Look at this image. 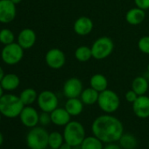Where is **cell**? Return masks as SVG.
<instances>
[{"instance_id": "10", "label": "cell", "mask_w": 149, "mask_h": 149, "mask_svg": "<svg viewBox=\"0 0 149 149\" xmlns=\"http://www.w3.org/2000/svg\"><path fill=\"white\" fill-rule=\"evenodd\" d=\"M84 91L82 81L77 77L68 78L63 84L62 92L67 98L79 97Z\"/></svg>"}, {"instance_id": "21", "label": "cell", "mask_w": 149, "mask_h": 149, "mask_svg": "<svg viewBox=\"0 0 149 149\" xmlns=\"http://www.w3.org/2000/svg\"><path fill=\"white\" fill-rule=\"evenodd\" d=\"M148 89V81L144 77H137L132 82V90L135 91L138 94V96L146 95Z\"/></svg>"}, {"instance_id": "39", "label": "cell", "mask_w": 149, "mask_h": 149, "mask_svg": "<svg viewBox=\"0 0 149 149\" xmlns=\"http://www.w3.org/2000/svg\"><path fill=\"white\" fill-rule=\"evenodd\" d=\"M147 71H148V72H149V64H148V65H147Z\"/></svg>"}, {"instance_id": "29", "label": "cell", "mask_w": 149, "mask_h": 149, "mask_svg": "<svg viewBox=\"0 0 149 149\" xmlns=\"http://www.w3.org/2000/svg\"><path fill=\"white\" fill-rule=\"evenodd\" d=\"M138 48L141 53L145 54H149V36L145 35L139 40Z\"/></svg>"}, {"instance_id": "28", "label": "cell", "mask_w": 149, "mask_h": 149, "mask_svg": "<svg viewBox=\"0 0 149 149\" xmlns=\"http://www.w3.org/2000/svg\"><path fill=\"white\" fill-rule=\"evenodd\" d=\"M14 39H15L14 33L10 29L5 28L0 31V42L4 46L13 43Z\"/></svg>"}, {"instance_id": "15", "label": "cell", "mask_w": 149, "mask_h": 149, "mask_svg": "<svg viewBox=\"0 0 149 149\" xmlns=\"http://www.w3.org/2000/svg\"><path fill=\"white\" fill-rule=\"evenodd\" d=\"M36 33L31 28H24L18 36V43L26 50L33 47L36 42Z\"/></svg>"}, {"instance_id": "33", "label": "cell", "mask_w": 149, "mask_h": 149, "mask_svg": "<svg viewBox=\"0 0 149 149\" xmlns=\"http://www.w3.org/2000/svg\"><path fill=\"white\" fill-rule=\"evenodd\" d=\"M103 149H122V147L116 143H109L105 146H104Z\"/></svg>"}, {"instance_id": "40", "label": "cell", "mask_w": 149, "mask_h": 149, "mask_svg": "<svg viewBox=\"0 0 149 149\" xmlns=\"http://www.w3.org/2000/svg\"><path fill=\"white\" fill-rule=\"evenodd\" d=\"M1 116H2V114L0 113V121H1Z\"/></svg>"}, {"instance_id": "41", "label": "cell", "mask_w": 149, "mask_h": 149, "mask_svg": "<svg viewBox=\"0 0 149 149\" xmlns=\"http://www.w3.org/2000/svg\"><path fill=\"white\" fill-rule=\"evenodd\" d=\"M148 148H149V140H148Z\"/></svg>"}, {"instance_id": "16", "label": "cell", "mask_w": 149, "mask_h": 149, "mask_svg": "<svg viewBox=\"0 0 149 149\" xmlns=\"http://www.w3.org/2000/svg\"><path fill=\"white\" fill-rule=\"evenodd\" d=\"M52 123L57 126H65L71 121V116L65 108L57 107L52 112H50Z\"/></svg>"}, {"instance_id": "3", "label": "cell", "mask_w": 149, "mask_h": 149, "mask_svg": "<svg viewBox=\"0 0 149 149\" xmlns=\"http://www.w3.org/2000/svg\"><path fill=\"white\" fill-rule=\"evenodd\" d=\"M85 134L84 126L78 121L71 120L64 126V141L68 143L73 147L80 146L86 137Z\"/></svg>"}, {"instance_id": "27", "label": "cell", "mask_w": 149, "mask_h": 149, "mask_svg": "<svg viewBox=\"0 0 149 149\" xmlns=\"http://www.w3.org/2000/svg\"><path fill=\"white\" fill-rule=\"evenodd\" d=\"M64 143L63 134L59 132H52L48 137V146L53 149H59V147Z\"/></svg>"}, {"instance_id": "38", "label": "cell", "mask_w": 149, "mask_h": 149, "mask_svg": "<svg viewBox=\"0 0 149 149\" xmlns=\"http://www.w3.org/2000/svg\"><path fill=\"white\" fill-rule=\"evenodd\" d=\"M11 1H12L13 3H14L15 5H18V4H20V3H21L22 0H11Z\"/></svg>"}, {"instance_id": "12", "label": "cell", "mask_w": 149, "mask_h": 149, "mask_svg": "<svg viewBox=\"0 0 149 149\" xmlns=\"http://www.w3.org/2000/svg\"><path fill=\"white\" fill-rule=\"evenodd\" d=\"M39 118H40L39 112L36 111V109H34L30 105L25 106L19 115L21 123L28 128H33L37 126V125L39 124Z\"/></svg>"}, {"instance_id": "20", "label": "cell", "mask_w": 149, "mask_h": 149, "mask_svg": "<svg viewBox=\"0 0 149 149\" xmlns=\"http://www.w3.org/2000/svg\"><path fill=\"white\" fill-rule=\"evenodd\" d=\"M90 86L99 93L108 89V80L103 74H95L90 79Z\"/></svg>"}, {"instance_id": "26", "label": "cell", "mask_w": 149, "mask_h": 149, "mask_svg": "<svg viewBox=\"0 0 149 149\" xmlns=\"http://www.w3.org/2000/svg\"><path fill=\"white\" fill-rule=\"evenodd\" d=\"M38 93L34 89L32 88H27L25 89L19 95V97L22 101V103L25 104V106L26 105H31L33 104L35 101H37L38 98Z\"/></svg>"}, {"instance_id": "4", "label": "cell", "mask_w": 149, "mask_h": 149, "mask_svg": "<svg viewBox=\"0 0 149 149\" xmlns=\"http://www.w3.org/2000/svg\"><path fill=\"white\" fill-rule=\"evenodd\" d=\"M49 133L41 126L31 128L26 135V145L30 149H47Z\"/></svg>"}, {"instance_id": "14", "label": "cell", "mask_w": 149, "mask_h": 149, "mask_svg": "<svg viewBox=\"0 0 149 149\" xmlns=\"http://www.w3.org/2000/svg\"><path fill=\"white\" fill-rule=\"evenodd\" d=\"M94 27V23L92 19L89 17L82 16L79 17L74 23V32L79 36L89 35Z\"/></svg>"}, {"instance_id": "5", "label": "cell", "mask_w": 149, "mask_h": 149, "mask_svg": "<svg viewBox=\"0 0 149 149\" xmlns=\"http://www.w3.org/2000/svg\"><path fill=\"white\" fill-rule=\"evenodd\" d=\"M91 47L92 58L95 60L102 61L108 58L114 50V42L113 40L107 36H102L97 39Z\"/></svg>"}, {"instance_id": "30", "label": "cell", "mask_w": 149, "mask_h": 149, "mask_svg": "<svg viewBox=\"0 0 149 149\" xmlns=\"http://www.w3.org/2000/svg\"><path fill=\"white\" fill-rule=\"evenodd\" d=\"M39 123H40L42 126L48 125L50 123H52L50 113H49V112H46V111H42V112L40 114Z\"/></svg>"}, {"instance_id": "25", "label": "cell", "mask_w": 149, "mask_h": 149, "mask_svg": "<svg viewBox=\"0 0 149 149\" xmlns=\"http://www.w3.org/2000/svg\"><path fill=\"white\" fill-rule=\"evenodd\" d=\"M81 149H103V142L96 136L85 137L82 144L80 145Z\"/></svg>"}, {"instance_id": "22", "label": "cell", "mask_w": 149, "mask_h": 149, "mask_svg": "<svg viewBox=\"0 0 149 149\" xmlns=\"http://www.w3.org/2000/svg\"><path fill=\"white\" fill-rule=\"evenodd\" d=\"M99 97V92L90 87L83 91L80 98L85 105H92L97 103Z\"/></svg>"}, {"instance_id": "17", "label": "cell", "mask_w": 149, "mask_h": 149, "mask_svg": "<svg viewBox=\"0 0 149 149\" xmlns=\"http://www.w3.org/2000/svg\"><path fill=\"white\" fill-rule=\"evenodd\" d=\"M146 11L139 8L134 7L128 10L125 13V21L131 26H138L140 25L145 18H146Z\"/></svg>"}, {"instance_id": "32", "label": "cell", "mask_w": 149, "mask_h": 149, "mask_svg": "<svg viewBox=\"0 0 149 149\" xmlns=\"http://www.w3.org/2000/svg\"><path fill=\"white\" fill-rule=\"evenodd\" d=\"M136 7H139L144 11L149 10V0H134Z\"/></svg>"}, {"instance_id": "2", "label": "cell", "mask_w": 149, "mask_h": 149, "mask_svg": "<svg viewBox=\"0 0 149 149\" xmlns=\"http://www.w3.org/2000/svg\"><path fill=\"white\" fill-rule=\"evenodd\" d=\"M25 104L19 97L13 94H5L0 98V113L6 118H15L19 117Z\"/></svg>"}, {"instance_id": "36", "label": "cell", "mask_w": 149, "mask_h": 149, "mask_svg": "<svg viewBox=\"0 0 149 149\" xmlns=\"http://www.w3.org/2000/svg\"><path fill=\"white\" fill-rule=\"evenodd\" d=\"M3 143H4V135L0 132V146L3 145Z\"/></svg>"}, {"instance_id": "35", "label": "cell", "mask_w": 149, "mask_h": 149, "mask_svg": "<svg viewBox=\"0 0 149 149\" xmlns=\"http://www.w3.org/2000/svg\"><path fill=\"white\" fill-rule=\"evenodd\" d=\"M5 74H5V71H4L3 68H2V67H0V83H1L2 79L4 78Z\"/></svg>"}, {"instance_id": "13", "label": "cell", "mask_w": 149, "mask_h": 149, "mask_svg": "<svg viewBox=\"0 0 149 149\" xmlns=\"http://www.w3.org/2000/svg\"><path fill=\"white\" fill-rule=\"evenodd\" d=\"M132 111L139 118H149V97L146 95L139 96L132 103Z\"/></svg>"}, {"instance_id": "8", "label": "cell", "mask_w": 149, "mask_h": 149, "mask_svg": "<svg viewBox=\"0 0 149 149\" xmlns=\"http://www.w3.org/2000/svg\"><path fill=\"white\" fill-rule=\"evenodd\" d=\"M37 103L41 111L50 113L58 107L59 100L54 92L51 91H43L38 95Z\"/></svg>"}, {"instance_id": "37", "label": "cell", "mask_w": 149, "mask_h": 149, "mask_svg": "<svg viewBox=\"0 0 149 149\" xmlns=\"http://www.w3.org/2000/svg\"><path fill=\"white\" fill-rule=\"evenodd\" d=\"M4 95V89L2 88L1 84H0V98H1V97Z\"/></svg>"}, {"instance_id": "43", "label": "cell", "mask_w": 149, "mask_h": 149, "mask_svg": "<svg viewBox=\"0 0 149 149\" xmlns=\"http://www.w3.org/2000/svg\"><path fill=\"white\" fill-rule=\"evenodd\" d=\"M28 149H30V148H28Z\"/></svg>"}, {"instance_id": "6", "label": "cell", "mask_w": 149, "mask_h": 149, "mask_svg": "<svg viewBox=\"0 0 149 149\" xmlns=\"http://www.w3.org/2000/svg\"><path fill=\"white\" fill-rule=\"evenodd\" d=\"M97 104L104 112L111 114L118 110L120 106V99L115 91L106 89L99 93Z\"/></svg>"}, {"instance_id": "19", "label": "cell", "mask_w": 149, "mask_h": 149, "mask_svg": "<svg viewBox=\"0 0 149 149\" xmlns=\"http://www.w3.org/2000/svg\"><path fill=\"white\" fill-rule=\"evenodd\" d=\"M19 84H20V79L19 76L13 73L5 74L4 78L2 79L1 83H0L4 91H13L16 90L19 86Z\"/></svg>"}, {"instance_id": "1", "label": "cell", "mask_w": 149, "mask_h": 149, "mask_svg": "<svg viewBox=\"0 0 149 149\" xmlns=\"http://www.w3.org/2000/svg\"><path fill=\"white\" fill-rule=\"evenodd\" d=\"M91 129L93 135L106 144L118 141L124 133L122 122L118 118L107 113L97 117L93 121Z\"/></svg>"}, {"instance_id": "7", "label": "cell", "mask_w": 149, "mask_h": 149, "mask_svg": "<svg viewBox=\"0 0 149 149\" xmlns=\"http://www.w3.org/2000/svg\"><path fill=\"white\" fill-rule=\"evenodd\" d=\"M24 50L18 42L6 45L1 51V59L7 65L18 64L23 59Z\"/></svg>"}, {"instance_id": "31", "label": "cell", "mask_w": 149, "mask_h": 149, "mask_svg": "<svg viewBox=\"0 0 149 149\" xmlns=\"http://www.w3.org/2000/svg\"><path fill=\"white\" fill-rule=\"evenodd\" d=\"M138 94L135 92V91H133L132 89L130 90V91H126V93L125 94V100L127 101V102H129V103H134V101L138 98Z\"/></svg>"}, {"instance_id": "23", "label": "cell", "mask_w": 149, "mask_h": 149, "mask_svg": "<svg viewBox=\"0 0 149 149\" xmlns=\"http://www.w3.org/2000/svg\"><path fill=\"white\" fill-rule=\"evenodd\" d=\"M74 58L80 62H86L92 58L91 47L88 46H80L74 51Z\"/></svg>"}, {"instance_id": "24", "label": "cell", "mask_w": 149, "mask_h": 149, "mask_svg": "<svg viewBox=\"0 0 149 149\" xmlns=\"http://www.w3.org/2000/svg\"><path fill=\"white\" fill-rule=\"evenodd\" d=\"M118 142L123 149H135L138 145L136 137L131 133H123Z\"/></svg>"}, {"instance_id": "9", "label": "cell", "mask_w": 149, "mask_h": 149, "mask_svg": "<svg viewBox=\"0 0 149 149\" xmlns=\"http://www.w3.org/2000/svg\"><path fill=\"white\" fill-rule=\"evenodd\" d=\"M47 65L53 69H60L66 63V55L62 50L57 47L49 49L45 56Z\"/></svg>"}, {"instance_id": "34", "label": "cell", "mask_w": 149, "mask_h": 149, "mask_svg": "<svg viewBox=\"0 0 149 149\" xmlns=\"http://www.w3.org/2000/svg\"><path fill=\"white\" fill-rule=\"evenodd\" d=\"M59 149H73V146H70L68 143H67V142L64 141V143L59 147Z\"/></svg>"}, {"instance_id": "42", "label": "cell", "mask_w": 149, "mask_h": 149, "mask_svg": "<svg viewBox=\"0 0 149 149\" xmlns=\"http://www.w3.org/2000/svg\"><path fill=\"white\" fill-rule=\"evenodd\" d=\"M47 149H53V148H50V147H49V148H47Z\"/></svg>"}, {"instance_id": "18", "label": "cell", "mask_w": 149, "mask_h": 149, "mask_svg": "<svg viewBox=\"0 0 149 149\" xmlns=\"http://www.w3.org/2000/svg\"><path fill=\"white\" fill-rule=\"evenodd\" d=\"M84 104L79 97H74V98H68L65 104V109L70 114V116L74 117L80 115L84 111Z\"/></svg>"}, {"instance_id": "11", "label": "cell", "mask_w": 149, "mask_h": 149, "mask_svg": "<svg viewBox=\"0 0 149 149\" xmlns=\"http://www.w3.org/2000/svg\"><path fill=\"white\" fill-rule=\"evenodd\" d=\"M17 10L16 5L11 0H0V22L8 24L14 20Z\"/></svg>"}]
</instances>
